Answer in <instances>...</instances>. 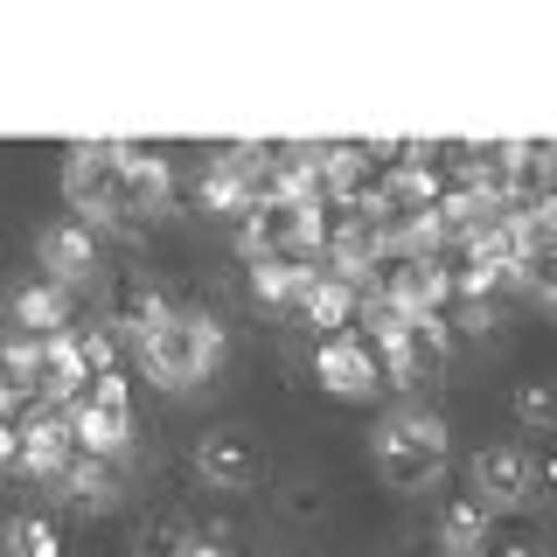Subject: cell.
I'll return each instance as SVG.
<instances>
[{
    "mask_svg": "<svg viewBox=\"0 0 557 557\" xmlns=\"http://www.w3.org/2000/svg\"><path fill=\"white\" fill-rule=\"evenodd\" d=\"M28 405H35V397H28L8 370H0V418H8V425H22V411H28Z\"/></svg>",
    "mask_w": 557,
    "mask_h": 557,
    "instance_id": "obj_24",
    "label": "cell"
},
{
    "mask_svg": "<svg viewBox=\"0 0 557 557\" xmlns=\"http://www.w3.org/2000/svg\"><path fill=\"white\" fill-rule=\"evenodd\" d=\"M313 278H321V265H313V258H251V300L293 313V307L307 300Z\"/></svg>",
    "mask_w": 557,
    "mask_h": 557,
    "instance_id": "obj_14",
    "label": "cell"
},
{
    "mask_svg": "<svg viewBox=\"0 0 557 557\" xmlns=\"http://www.w3.org/2000/svg\"><path fill=\"white\" fill-rule=\"evenodd\" d=\"M70 460H77L70 411H57V405H28V411H22V474H35V481L57 487Z\"/></svg>",
    "mask_w": 557,
    "mask_h": 557,
    "instance_id": "obj_11",
    "label": "cell"
},
{
    "mask_svg": "<svg viewBox=\"0 0 557 557\" xmlns=\"http://www.w3.org/2000/svg\"><path fill=\"white\" fill-rule=\"evenodd\" d=\"M522 293H530L536 307L557 313V251H530V258H522Z\"/></svg>",
    "mask_w": 557,
    "mask_h": 557,
    "instance_id": "obj_23",
    "label": "cell"
},
{
    "mask_svg": "<svg viewBox=\"0 0 557 557\" xmlns=\"http://www.w3.org/2000/svg\"><path fill=\"white\" fill-rule=\"evenodd\" d=\"M14 467H22V425L0 418V474H14Z\"/></svg>",
    "mask_w": 557,
    "mask_h": 557,
    "instance_id": "obj_26",
    "label": "cell"
},
{
    "mask_svg": "<svg viewBox=\"0 0 557 557\" xmlns=\"http://www.w3.org/2000/svg\"><path fill=\"white\" fill-rule=\"evenodd\" d=\"M133 348H139V370L161 383V391L188 397L196 383H209L223 370V356H231V327H223V313H209V307H168V321L147 327Z\"/></svg>",
    "mask_w": 557,
    "mask_h": 557,
    "instance_id": "obj_2",
    "label": "cell"
},
{
    "mask_svg": "<svg viewBox=\"0 0 557 557\" xmlns=\"http://www.w3.org/2000/svg\"><path fill=\"white\" fill-rule=\"evenodd\" d=\"M376 362L391 370V383H405V391L432 383V376L453 362V327H446V313H411V321L376 348Z\"/></svg>",
    "mask_w": 557,
    "mask_h": 557,
    "instance_id": "obj_7",
    "label": "cell"
},
{
    "mask_svg": "<svg viewBox=\"0 0 557 557\" xmlns=\"http://www.w3.org/2000/svg\"><path fill=\"white\" fill-rule=\"evenodd\" d=\"M356 300H362V293L348 286V278H327V272H321V278L307 286V300L293 307V313H300L313 335H348V321H356Z\"/></svg>",
    "mask_w": 557,
    "mask_h": 557,
    "instance_id": "obj_15",
    "label": "cell"
},
{
    "mask_svg": "<svg viewBox=\"0 0 557 557\" xmlns=\"http://www.w3.org/2000/svg\"><path fill=\"white\" fill-rule=\"evenodd\" d=\"M370 460L376 474L397 487V495H432V487L446 481V460H453V432L446 418L432 405H418V397H405V405H391L376 418L370 432Z\"/></svg>",
    "mask_w": 557,
    "mask_h": 557,
    "instance_id": "obj_1",
    "label": "cell"
},
{
    "mask_svg": "<svg viewBox=\"0 0 557 557\" xmlns=\"http://www.w3.org/2000/svg\"><path fill=\"white\" fill-rule=\"evenodd\" d=\"M0 313H8L14 335L49 342V335H63V327H70V293L49 286V278H28V286H14L8 300H0Z\"/></svg>",
    "mask_w": 557,
    "mask_h": 557,
    "instance_id": "obj_13",
    "label": "cell"
},
{
    "mask_svg": "<svg viewBox=\"0 0 557 557\" xmlns=\"http://www.w3.org/2000/svg\"><path fill=\"white\" fill-rule=\"evenodd\" d=\"M487 530H495V509H481L474 495H460V502L440 509V550L446 557H474L487 544Z\"/></svg>",
    "mask_w": 557,
    "mask_h": 557,
    "instance_id": "obj_18",
    "label": "cell"
},
{
    "mask_svg": "<svg viewBox=\"0 0 557 557\" xmlns=\"http://www.w3.org/2000/svg\"><path fill=\"white\" fill-rule=\"evenodd\" d=\"M188 460H196V481L216 487V495H244V487L265 481V440L251 425H209Z\"/></svg>",
    "mask_w": 557,
    "mask_h": 557,
    "instance_id": "obj_5",
    "label": "cell"
},
{
    "mask_svg": "<svg viewBox=\"0 0 557 557\" xmlns=\"http://www.w3.org/2000/svg\"><path fill=\"white\" fill-rule=\"evenodd\" d=\"M474 557H544V536H536L530 522H502L495 516V530H487V544Z\"/></svg>",
    "mask_w": 557,
    "mask_h": 557,
    "instance_id": "obj_22",
    "label": "cell"
},
{
    "mask_svg": "<svg viewBox=\"0 0 557 557\" xmlns=\"http://www.w3.org/2000/svg\"><path fill=\"white\" fill-rule=\"evenodd\" d=\"M467 481H474L481 509H502V516H516V509H530V502H536L530 446H516V440H487L474 453V467H467Z\"/></svg>",
    "mask_w": 557,
    "mask_h": 557,
    "instance_id": "obj_8",
    "label": "cell"
},
{
    "mask_svg": "<svg viewBox=\"0 0 557 557\" xmlns=\"http://www.w3.org/2000/svg\"><path fill=\"white\" fill-rule=\"evenodd\" d=\"M188 544H196V522L182 509H147L133 522V536H126L133 557H188Z\"/></svg>",
    "mask_w": 557,
    "mask_h": 557,
    "instance_id": "obj_16",
    "label": "cell"
},
{
    "mask_svg": "<svg viewBox=\"0 0 557 557\" xmlns=\"http://www.w3.org/2000/svg\"><path fill=\"white\" fill-rule=\"evenodd\" d=\"M57 495L63 502H77V509H112L119 502V467L112 460H91V453H77V460L63 467V481H57Z\"/></svg>",
    "mask_w": 557,
    "mask_h": 557,
    "instance_id": "obj_17",
    "label": "cell"
},
{
    "mask_svg": "<svg viewBox=\"0 0 557 557\" xmlns=\"http://www.w3.org/2000/svg\"><path fill=\"white\" fill-rule=\"evenodd\" d=\"M119 174H126V223L133 231H147V223H161L174 209V168L161 147H126L119 139Z\"/></svg>",
    "mask_w": 557,
    "mask_h": 557,
    "instance_id": "obj_10",
    "label": "cell"
},
{
    "mask_svg": "<svg viewBox=\"0 0 557 557\" xmlns=\"http://www.w3.org/2000/svg\"><path fill=\"white\" fill-rule=\"evenodd\" d=\"M168 307H174V300L153 286L147 272H119L112 293H104V321H98V327H112V335H133V342H139L147 327L168 321Z\"/></svg>",
    "mask_w": 557,
    "mask_h": 557,
    "instance_id": "obj_12",
    "label": "cell"
},
{
    "mask_svg": "<svg viewBox=\"0 0 557 557\" xmlns=\"http://www.w3.org/2000/svg\"><path fill=\"white\" fill-rule=\"evenodd\" d=\"M509 411H516V425H530V432H557V383H544V376L516 383Z\"/></svg>",
    "mask_w": 557,
    "mask_h": 557,
    "instance_id": "obj_21",
    "label": "cell"
},
{
    "mask_svg": "<svg viewBox=\"0 0 557 557\" xmlns=\"http://www.w3.org/2000/svg\"><path fill=\"white\" fill-rule=\"evenodd\" d=\"M35 265H42L49 286L77 293V286H98L104 278V237L91 223L63 216V223H42V237H35Z\"/></svg>",
    "mask_w": 557,
    "mask_h": 557,
    "instance_id": "obj_6",
    "label": "cell"
},
{
    "mask_svg": "<svg viewBox=\"0 0 557 557\" xmlns=\"http://www.w3.org/2000/svg\"><path fill=\"white\" fill-rule=\"evenodd\" d=\"M63 196L77 209V223L112 237H139L126 223V174H119V139H77L63 153Z\"/></svg>",
    "mask_w": 557,
    "mask_h": 557,
    "instance_id": "obj_3",
    "label": "cell"
},
{
    "mask_svg": "<svg viewBox=\"0 0 557 557\" xmlns=\"http://www.w3.org/2000/svg\"><path fill=\"white\" fill-rule=\"evenodd\" d=\"M313 376H321L342 405H370V397L383 391V362H376V348L362 335H321V348H313Z\"/></svg>",
    "mask_w": 557,
    "mask_h": 557,
    "instance_id": "obj_9",
    "label": "cell"
},
{
    "mask_svg": "<svg viewBox=\"0 0 557 557\" xmlns=\"http://www.w3.org/2000/svg\"><path fill=\"white\" fill-rule=\"evenodd\" d=\"M0 550L8 557H63V536L49 516H14L8 530H0Z\"/></svg>",
    "mask_w": 557,
    "mask_h": 557,
    "instance_id": "obj_20",
    "label": "cell"
},
{
    "mask_svg": "<svg viewBox=\"0 0 557 557\" xmlns=\"http://www.w3.org/2000/svg\"><path fill=\"white\" fill-rule=\"evenodd\" d=\"M530 467H536V495H550V502H557V446L530 453Z\"/></svg>",
    "mask_w": 557,
    "mask_h": 557,
    "instance_id": "obj_25",
    "label": "cell"
},
{
    "mask_svg": "<svg viewBox=\"0 0 557 557\" xmlns=\"http://www.w3.org/2000/svg\"><path fill=\"white\" fill-rule=\"evenodd\" d=\"M278 516L300 522V530H313V522L327 516V481L321 474H286V481H278Z\"/></svg>",
    "mask_w": 557,
    "mask_h": 557,
    "instance_id": "obj_19",
    "label": "cell"
},
{
    "mask_svg": "<svg viewBox=\"0 0 557 557\" xmlns=\"http://www.w3.org/2000/svg\"><path fill=\"white\" fill-rule=\"evenodd\" d=\"M70 440H77V453H91V460H126L133 453V391L126 376H98L91 391L70 405Z\"/></svg>",
    "mask_w": 557,
    "mask_h": 557,
    "instance_id": "obj_4",
    "label": "cell"
}]
</instances>
